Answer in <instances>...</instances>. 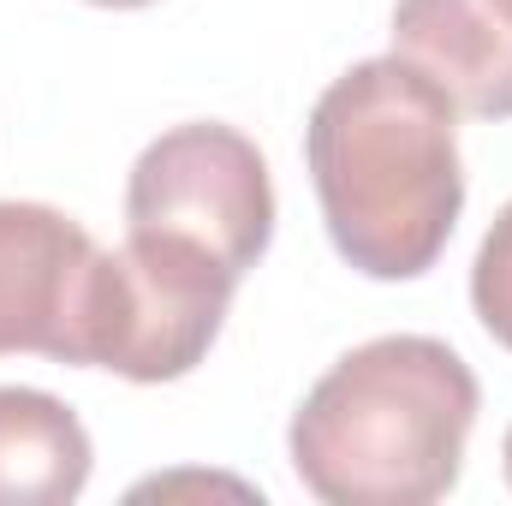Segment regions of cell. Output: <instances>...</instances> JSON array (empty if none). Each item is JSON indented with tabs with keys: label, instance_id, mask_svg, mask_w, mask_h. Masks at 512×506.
<instances>
[{
	"label": "cell",
	"instance_id": "6da1fadb",
	"mask_svg": "<svg viewBox=\"0 0 512 506\" xmlns=\"http://www.w3.org/2000/svg\"><path fill=\"white\" fill-rule=\"evenodd\" d=\"M459 108L411 60L382 54L334 78L304 126V161L334 251L370 280H417L465 209Z\"/></svg>",
	"mask_w": 512,
	"mask_h": 506
},
{
	"label": "cell",
	"instance_id": "7a4b0ae2",
	"mask_svg": "<svg viewBox=\"0 0 512 506\" xmlns=\"http://www.w3.org/2000/svg\"><path fill=\"white\" fill-rule=\"evenodd\" d=\"M477 423L471 364L429 334L346 352L292 417V471L328 506H429L453 495Z\"/></svg>",
	"mask_w": 512,
	"mask_h": 506
},
{
	"label": "cell",
	"instance_id": "3957f363",
	"mask_svg": "<svg viewBox=\"0 0 512 506\" xmlns=\"http://www.w3.org/2000/svg\"><path fill=\"white\" fill-rule=\"evenodd\" d=\"M233 286L239 274H227L215 256L155 233H126L120 251H96L72 364L126 381L191 376L221 340Z\"/></svg>",
	"mask_w": 512,
	"mask_h": 506
},
{
	"label": "cell",
	"instance_id": "277c9868",
	"mask_svg": "<svg viewBox=\"0 0 512 506\" xmlns=\"http://www.w3.org/2000/svg\"><path fill=\"white\" fill-rule=\"evenodd\" d=\"M126 233L191 245L245 280L274 239V185L262 149L221 120L161 131L131 161Z\"/></svg>",
	"mask_w": 512,
	"mask_h": 506
},
{
	"label": "cell",
	"instance_id": "5b68a950",
	"mask_svg": "<svg viewBox=\"0 0 512 506\" xmlns=\"http://www.w3.org/2000/svg\"><path fill=\"white\" fill-rule=\"evenodd\" d=\"M96 239L48 203H0V358L42 352L54 364L78 358L84 292Z\"/></svg>",
	"mask_w": 512,
	"mask_h": 506
},
{
	"label": "cell",
	"instance_id": "8992f818",
	"mask_svg": "<svg viewBox=\"0 0 512 506\" xmlns=\"http://www.w3.org/2000/svg\"><path fill=\"white\" fill-rule=\"evenodd\" d=\"M393 54L447 90L453 108L512 120V0H399Z\"/></svg>",
	"mask_w": 512,
	"mask_h": 506
},
{
	"label": "cell",
	"instance_id": "52a82bcc",
	"mask_svg": "<svg viewBox=\"0 0 512 506\" xmlns=\"http://www.w3.org/2000/svg\"><path fill=\"white\" fill-rule=\"evenodd\" d=\"M90 435L72 405L0 387V506H66L90 483Z\"/></svg>",
	"mask_w": 512,
	"mask_h": 506
},
{
	"label": "cell",
	"instance_id": "ba28073f",
	"mask_svg": "<svg viewBox=\"0 0 512 506\" xmlns=\"http://www.w3.org/2000/svg\"><path fill=\"white\" fill-rule=\"evenodd\" d=\"M471 304H477V322L512 352V203L495 215L483 251L471 262Z\"/></svg>",
	"mask_w": 512,
	"mask_h": 506
},
{
	"label": "cell",
	"instance_id": "9c48e42d",
	"mask_svg": "<svg viewBox=\"0 0 512 506\" xmlns=\"http://www.w3.org/2000/svg\"><path fill=\"white\" fill-rule=\"evenodd\" d=\"M90 6H149V0H90Z\"/></svg>",
	"mask_w": 512,
	"mask_h": 506
},
{
	"label": "cell",
	"instance_id": "30bf717a",
	"mask_svg": "<svg viewBox=\"0 0 512 506\" xmlns=\"http://www.w3.org/2000/svg\"><path fill=\"white\" fill-rule=\"evenodd\" d=\"M501 459H507V483H512V429H507V447H501Z\"/></svg>",
	"mask_w": 512,
	"mask_h": 506
}]
</instances>
